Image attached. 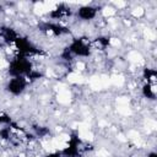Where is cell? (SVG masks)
I'll return each mask as SVG.
<instances>
[{
	"label": "cell",
	"instance_id": "cell-1",
	"mask_svg": "<svg viewBox=\"0 0 157 157\" xmlns=\"http://www.w3.org/2000/svg\"><path fill=\"white\" fill-rule=\"evenodd\" d=\"M66 49L74 58H80V59H86L90 58L93 53L91 40L85 38V37H77L72 38L71 42L67 44Z\"/></svg>",
	"mask_w": 157,
	"mask_h": 157
},
{
	"label": "cell",
	"instance_id": "cell-2",
	"mask_svg": "<svg viewBox=\"0 0 157 157\" xmlns=\"http://www.w3.org/2000/svg\"><path fill=\"white\" fill-rule=\"evenodd\" d=\"M28 85H29V82H28L27 77H25V76L9 77L5 83V91L13 97H18L26 92Z\"/></svg>",
	"mask_w": 157,
	"mask_h": 157
},
{
	"label": "cell",
	"instance_id": "cell-3",
	"mask_svg": "<svg viewBox=\"0 0 157 157\" xmlns=\"http://www.w3.org/2000/svg\"><path fill=\"white\" fill-rule=\"evenodd\" d=\"M98 6H94L92 4H86V5H81L78 6L74 15L76 16V18H78V21H82V22H90V21H93L94 18H97L98 16Z\"/></svg>",
	"mask_w": 157,
	"mask_h": 157
},
{
	"label": "cell",
	"instance_id": "cell-4",
	"mask_svg": "<svg viewBox=\"0 0 157 157\" xmlns=\"http://www.w3.org/2000/svg\"><path fill=\"white\" fill-rule=\"evenodd\" d=\"M156 85H151V83H147L145 82L141 87V94L144 98L146 99H150V101H155L156 98Z\"/></svg>",
	"mask_w": 157,
	"mask_h": 157
},
{
	"label": "cell",
	"instance_id": "cell-5",
	"mask_svg": "<svg viewBox=\"0 0 157 157\" xmlns=\"http://www.w3.org/2000/svg\"><path fill=\"white\" fill-rule=\"evenodd\" d=\"M141 75H142V77L145 78V82L151 83V85H156L157 74H156V70H155L153 67H147V66L144 67Z\"/></svg>",
	"mask_w": 157,
	"mask_h": 157
},
{
	"label": "cell",
	"instance_id": "cell-6",
	"mask_svg": "<svg viewBox=\"0 0 157 157\" xmlns=\"http://www.w3.org/2000/svg\"><path fill=\"white\" fill-rule=\"evenodd\" d=\"M146 157H157V152H156L155 150H151V151H148V152H147Z\"/></svg>",
	"mask_w": 157,
	"mask_h": 157
},
{
	"label": "cell",
	"instance_id": "cell-7",
	"mask_svg": "<svg viewBox=\"0 0 157 157\" xmlns=\"http://www.w3.org/2000/svg\"><path fill=\"white\" fill-rule=\"evenodd\" d=\"M45 157H63V156H61V153H60V151H59V152H54V153H49V155H47Z\"/></svg>",
	"mask_w": 157,
	"mask_h": 157
},
{
	"label": "cell",
	"instance_id": "cell-8",
	"mask_svg": "<svg viewBox=\"0 0 157 157\" xmlns=\"http://www.w3.org/2000/svg\"><path fill=\"white\" fill-rule=\"evenodd\" d=\"M10 157H21L20 155H16V156H10Z\"/></svg>",
	"mask_w": 157,
	"mask_h": 157
},
{
	"label": "cell",
	"instance_id": "cell-9",
	"mask_svg": "<svg viewBox=\"0 0 157 157\" xmlns=\"http://www.w3.org/2000/svg\"><path fill=\"white\" fill-rule=\"evenodd\" d=\"M129 157H136V156H129Z\"/></svg>",
	"mask_w": 157,
	"mask_h": 157
}]
</instances>
